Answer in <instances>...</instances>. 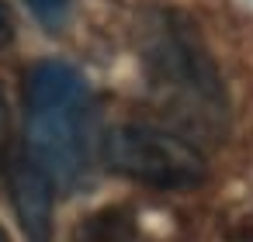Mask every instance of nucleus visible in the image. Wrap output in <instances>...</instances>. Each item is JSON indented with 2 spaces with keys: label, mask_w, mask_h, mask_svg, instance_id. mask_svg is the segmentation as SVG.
<instances>
[{
  "label": "nucleus",
  "mask_w": 253,
  "mask_h": 242,
  "mask_svg": "<svg viewBox=\"0 0 253 242\" xmlns=\"http://www.w3.org/2000/svg\"><path fill=\"white\" fill-rule=\"evenodd\" d=\"M80 242H149V239L132 221V214H125V211H101V214H94L84 225V239Z\"/></svg>",
  "instance_id": "obj_5"
},
{
  "label": "nucleus",
  "mask_w": 253,
  "mask_h": 242,
  "mask_svg": "<svg viewBox=\"0 0 253 242\" xmlns=\"http://www.w3.org/2000/svg\"><path fill=\"white\" fill-rule=\"evenodd\" d=\"M11 190H14V207H18L25 235L32 242H52V190L56 187L28 156L14 159Z\"/></svg>",
  "instance_id": "obj_4"
},
{
  "label": "nucleus",
  "mask_w": 253,
  "mask_h": 242,
  "mask_svg": "<svg viewBox=\"0 0 253 242\" xmlns=\"http://www.w3.org/2000/svg\"><path fill=\"white\" fill-rule=\"evenodd\" d=\"M4 149H7V101L0 90V159H4Z\"/></svg>",
  "instance_id": "obj_8"
},
{
  "label": "nucleus",
  "mask_w": 253,
  "mask_h": 242,
  "mask_svg": "<svg viewBox=\"0 0 253 242\" xmlns=\"http://www.w3.org/2000/svg\"><path fill=\"white\" fill-rule=\"evenodd\" d=\"M104 159L115 173L156 190H184L205 180L201 152L173 128L122 125L104 138Z\"/></svg>",
  "instance_id": "obj_3"
},
{
  "label": "nucleus",
  "mask_w": 253,
  "mask_h": 242,
  "mask_svg": "<svg viewBox=\"0 0 253 242\" xmlns=\"http://www.w3.org/2000/svg\"><path fill=\"white\" fill-rule=\"evenodd\" d=\"M0 242H7V235H4V228H0Z\"/></svg>",
  "instance_id": "obj_9"
},
{
  "label": "nucleus",
  "mask_w": 253,
  "mask_h": 242,
  "mask_svg": "<svg viewBox=\"0 0 253 242\" xmlns=\"http://www.w3.org/2000/svg\"><path fill=\"white\" fill-rule=\"evenodd\" d=\"M135 49L149 94L173 132L187 142H218L229 128V94L194 21L167 7L146 11L135 28Z\"/></svg>",
  "instance_id": "obj_1"
},
{
  "label": "nucleus",
  "mask_w": 253,
  "mask_h": 242,
  "mask_svg": "<svg viewBox=\"0 0 253 242\" xmlns=\"http://www.w3.org/2000/svg\"><path fill=\"white\" fill-rule=\"evenodd\" d=\"M11 38H14V14H11V7L4 0H0V49L11 45Z\"/></svg>",
  "instance_id": "obj_7"
},
{
  "label": "nucleus",
  "mask_w": 253,
  "mask_h": 242,
  "mask_svg": "<svg viewBox=\"0 0 253 242\" xmlns=\"http://www.w3.org/2000/svg\"><path fill=\"white\" fill-rule=\"evenodd\" d=\"M90 90L66 63H39L25 76V156L52 187L73 190L90 173Z\"/></svg>",
  "instance_id": "obj_2"
},
{
  "label": "nucleus",
  "mask_w": 253,
  "mask_h": 242,
  "mask_svg": "<svg viewBox=\"0 0 253 242\" xmlns=\"http://www.w3.org/2000/svg\"><path fill=\"white\" fill-rule=\"evenodd\" d=\"M28 7H32V14H35L49 32H56V28H63V25L70 21L73 0H28Z\"/></svg>",
  "instance_id": "obj_6"
}]
</instances>
